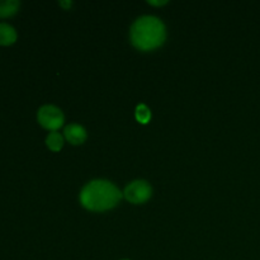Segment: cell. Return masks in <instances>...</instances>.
Instances as JSON below:
<instances>
[{"label":"cell","mask_w":260,"mask_h":260,"mask_svg":"<svg viewBox=\"0 0 260 260\" xmlns=\"http://www.w3.org/2000/svg\"><path fill=\"white\" fill-rule=\"evenodd\" d=\"M121 198V190L113 183L103 179L91 180L80 193L81 205L88 210L96 212L116 207Z\"/></svg>","instance_id":"1"},{"label":"cell","mask_w":260,"mask_h":260,"mask_svg":"<svg viewBox=\"0 0 260 260\" xmlns=\"http://www.w3.org/2000/svg\"><path fill=\"white\" fill-rule=\"evenodd\" d=\"M165 25L154 15H142L131 27V42L141 51H150L164 43Z\"/></svg>","instance_id":"2"},{"label":"cell","mask_w":260,"mask_h":260,"mask_svg":"<svg viewBox=\"0 0 260 260\" xmlns=\"http://www.w3.org/2000/svg\"><path fill=\"white\" fill-rule=\"evenodd\" d=\"M37 119L42 127L46 129L52 131H57L63 123V113L60 108L56 106H51V104H46L38 109Z\"/></svg>","instance_id":"3"},{"label":"cell","mask_w":260,"mask_h":260,"mask_svg":"<svg viewBox=\"0 0 260 260\" xmlns=\"http://www.w3.org/2000/svg\"><path fill=\"white\" fill-rule=\"evenodd\" d=\"M152 189L151 185L146 182V180H134L129 184L126 185L123 190V196L128 202L139 205V203H144L151 197Z\"/></svg>","instance_id":"4"},{"label":"cell","mask_w":260,"mask_h":260,"mask_svg":"<svg viewBox=\"0 0 260 260\" xmlns=\"http://www.w3.org/2000/svg\"><path fill=\"white\" fill-rule=\"evenodd\" d=\"M65 139L73 145H80L86 140V131L81 124L70 123L63 129Z\"/></svg>","instance_id":"5"},{"label":"cell","mask_w":260,"mask_h":260,"mask_svg":"<svg viewBox=\"0 0 260 260\" xmlns=\"http://www.w3.org/2000/svg\"><path fill=\"white\" fill-rule=\"evenodd\" d=\"M17 41V30L8 23L0 22V45L10 46Z\"/></svg>","instance_id":"6"},{"label":"cell","mask_w":260,"mask_h":260,"mask_svg":"<svg viewBox=\"0 0 260 260\" xmlns=\"http://www.w3.org/2000/svg\"><path fill=\"white\" fill-rule=\"evenodd\" d=\"M19 7L18 0H0V18L12 17L19 10Z\"/></svg>","instance_id":"7"},{"label":"cell","mask_w":260,"mask_h":260,"mask_svg":"<svg viewBox=\"0 0 260 260\" xmlns=\"http://www.w3.org/2000/svg\"><path fill=\"white\" fill-rule=\"evenodd\" d=\"M46 145L52 151H60L63 146V136L57 131L50 132L46 139Z\"/></svg>","instance_id":"8"},{"label":"cell","mask_w":260,"mask_h":260,"mask_svg":"<svg viewBox=\"0 0 260 260\" xmlns=\"http://www.w3.org/2000/svg\"><path fill=\"white\" fill-rule=\"evenodd\" d=\"M135 116H136V119L140 123L146 124L147 122L151 119V111H150V108L146 104H139V106L136 107Z\"/></svg>","instance_id":"9"},{"label":"cell","mask_w":260,"mask_h":260,"mask_svg":"<svg viewBox=\"0 0 260 260\" xmlns=\"http://www.w3.org/2000/svg\"><path fill=\"white\" fill-rule=\"evenodd\" d=\"M167 3V0H149V4L151 5H164Z\"/></svg>","instance_id":"10"},{"label":"cell","mask_w":260,"mask_h":260,"mask_svg":"<svg viewBox=\"0 0 260 260\" xmlns=\"http://www.w3.org/2000/svg\"><path fill=\"white\" fill-rule=\"evenodd\" d=\"M60 5L63 8H70L73 5V2H60Z\"/></svg>","instance_id":"11"},{"label":"cell","mask_w":260,"mask_h":260,"mask_svg":"<svg viewBox=\"0 0 260 260\" xmlns=\"http://www.w3.org/2000/svg\"><path fill=\"white\" fill-rule=\"evenodd\" d=\"M123 260H128V259H123Z\"/></svg>","instance_id":"12"}]
</instances>
